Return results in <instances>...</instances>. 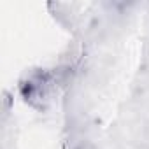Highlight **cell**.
<instances>
[{
	"mask_svg": "<svg viewBox=\"0 0 149 149\" xmlns=\"http://www.w3.org/2000/svg\"><path fill=\"white\" fill-rule=\"evenodd\" d=\"M74 149H98L93 142H88V140H83V142H79Z\"/></svg>",
	"mask_w": 149,
	"mask_h": 149,
	"instance_id": "6da1fadb",
	"label": "cell"
}]
</instances>
